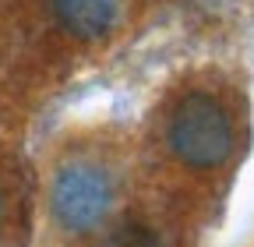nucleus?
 <instances>
[{
	"instance_id": "obj_2",
	"label": "nucleus",
	"mask_w": 254,
	"mask_h": 247,
	"mask_svg": "<svg viewBox=\"0 0 254 247\" xmlns=\"http://www.w3.org/2000/svg\"><path fill=\"white\" fill-rule=\"evenodd\" d=\"M117 198L120 173L99 152H74L57 166L50 180V215L71 237H88L110 226Z\"/></svg>"
},
{
	"instance_id": "obj_3",
	"label": "nucleus",
	"mask_w": 254,
	"mask_h": 247,
	"mask_svg": "<svg viewBox=\"0 0 254 247\" xmlns=\"http://www.w3.org/2000/svg\"><path fill=\"white\" fill-rule=\"evenodd\" d=\"M131 0H50V14L60 32L81 43L106 39L124 25Z\"/></svg>"
},
{
	"instance_id": "obj_4",
	"label": "nucleus",
	"mask_w": 254,
	"mask_h": 247,
	"mask_svg": "<svg viewBox=\"0 0 254 247\" xmlns=\"http://www.w3.org/2000/svg\"><path fill=\"white\" fill-rule=\"evenodd\" d=\"M99 247H177L170 240V233L152 223L148 215H138V212H127L120 219H113L103 237H99Z\"/></svg>"
},
{
	"instance_id": "obj_1",
	"label": "nucleus",
	"mask_w": 254,
	"mask_h": 247,
	"mask_svg": "<svg viewBox=\"0 0 254 247\" xmlns=\"http://www.w3.org/2000/svg\"><path fill=\"white\" fill-rule=\"evenodd\" d=\"M163 145L187 173L226 170L240 148V117L226 92L184 88L163 120Z\"/></svg>"
}]
</instances>
